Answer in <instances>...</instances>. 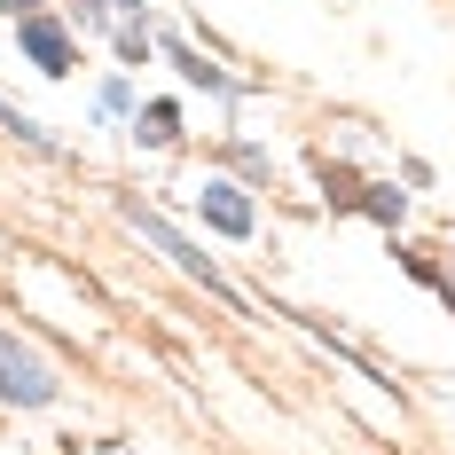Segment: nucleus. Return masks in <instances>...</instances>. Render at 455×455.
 <instances>
[{
  "label": "nucleus",
  "instance_id": "obj_8",
  "mask_svg": "<svg viewBox=\"0 0 455 455\" xmlns=\"http://www.w3.org/2000/svg\"><path fill=\"white\" fill-rule=\"evenodd\" d=\"M0 126H8L16 141H32V149H55V141H47V126H32V118H24V110H16L8 94H0Z\"/></svg>",
  "mask_w": 455,
  "mask_h": 455
},
{
  "label": "nucleus",
  "instance_id": "obj_7",
  "mask_svg": "<svg viewBox=\"0 0 455 455\" xmlns=\"http://www.w3.org/2000/svg\"><path fill=\"white\" fill-rule=\"evenodd\" d=\"M354 204H362L369 220H385V228H393V220H401V212H409V196H401V188H362Z\"/></svg>",
  "mask_w": 455,
  "mask_h": 455
},
{
  "label": "nucleus",
  "instance_id": "obj_6",
  "mask_svg": "<svg viewBox=\"0 0 455 455\" xmlns=\"http://www.w3.org/2000/svg\"><path fill=\"white\" fill-rule=\"evenodd\" d=\"M134 134L149 141V149H165V141L181 134V110H173V102H149V110H141V118H134Z\"/></svg>",
  "mask_w": 455,
  "mask_h": 455
},
{
  "label": "nucleus",
  "instance_id": "obj_9",
  "mask_svg": "<svg viewBox=\"0 0 455 455\" xmlns=\"http://www.w3.org/2000/svg\"><path fill=\"white\" fill-rule=\"evenodd\" d=\"M0 8H32V0H0Z\"/></svg>",
  "mask_w": 455,
  "mask_h": 455
},
{
  "label": "nucleus",
  "instance_id": "obj_5",
  "mask_svg": "<svg viewBox=\"0 0 455 455\" xmlns=\"http://www.w3.org/2000/svg\"><path fill=\"white\" fill-rule=\"evenodd\" d=\"M165 55H173V63H181V79H196V87H204V94H235V79H228L220 63H204V55H196V47H188V40H173V47H165Z\"/></svg>",
  "mask_w": 455,
  "mask_h": 455
},
{
  "label": "nucleus",
  "instance_id": "obj_1",
  "mask_svg": "<svg viewBox=\"0 0 455 455\" xmlns=\"http://www.w3.org/2000/svg\"><path fill=\"white\" fill-rule=\"evenodd\" d=\"M126 220H134V228H141V235H149V243H157V251H165V259H173L181 275H196V283H204L212 299H228V307H235V291H228V275L212 267V259H204L196 243H188L181 228H165V212H149V204H126Z\"/></svg>",
  "mask_w": 455,
  "mask_h": 455
},
{
  "label": "nucleus",
  "instance_id": "obj_4",
  "mask_svg": "<svg viewBox=\"0 0 455 455\" xmlns=\"http://www.w3.org/2000/svg\"><path fill=\"white\" fill-rule=\"evenodd\" d=\"M196 212L220 228V235H251V204H243L228 181H204V188H196Z\"/></svg>",
  "mask_w": 455,
  "mask_h": 455
},
{
  "label": "nucleus",
  "instance_id": "obj_2",
  "mask_svg": "<svg viewBox=\"0 0 455 455\" xmlns=\"http://www.w3.org/2000/svg\"><path fill=\"white\" fill-rule=\"evenodd\" d=\"M0 401H16V409H47L55 401V369L24 338H0Z\"/></svg>",
  "mask_w": 455,
  "mask_h": 455
},
{
  "label": "nucleus",
  "instance_id": "obj_3",
  "mask_svg": "<svg viewBox=\"0 0 455 455\" xmlns=\"http://www.w3.org/2000/svg\"><path fill=\"white\" fill-rule=\"evenodd\" d=\"M24 47H32V63H40L47 79H63V71H71V32H63V24L24 16Z\"/></svg>",
  "mask_w": 455,
  "mask_h": 455
}]
</instances>
